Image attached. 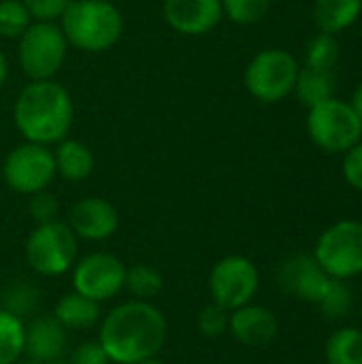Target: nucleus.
I'll list each match as a JSON object with an SVG mask.
<instances>
[{
    "instance_id": "1",
    "label": "nucleus",
    "mask_w": 362,
    "mask_h": 364,
    "mask_svg": "<svg viewBox=\"0 0 362 364\" xmlns=\"http://www.w3.org/2000/svg\"><path fill=\"white\" fill-rule=\"evenodd\" d=\"M98 343L111 364H137L158 358L169 337L166 316L151 301H124L98 322Z\"/></svg>"
},
{
    "instance_id": "2",
    "label": "nucleus",
    "mask_w": 362,
    "mask_h": 364,
    "mask_svg": "<svg viewBox=\"0 0 362 364\" xmlns=\"http://www.w3.org/2000/svg\"><path fill=\"white\" fill-rule=\"evenodd\" d=\"M73 98L58 81H30L17 96L13 122L19 134L38 145H55L73 126Z\"/></svg>"
},
{
    "instance_id": "3",
    "label": "nucleus",
    "mask_w": 362,
    "mask_h": 364,
    "mask_svg": "<svg viewBox=\"0 0 362 364\" xmlns=\"http://www.w3.org/2000/svg\"><path fill=\"white\" fill-rule=\"evenodd\" d=\"M60 28L68 45L100 53L122 38L124 17L111 0H70L60 19Z\"/></svg>"
},
{
    "instance_id": "4",
    "label": "nucleus",
    "mask_w": 362,
    "mask_h": 364,
    "mask_svg": "<svg viewBox=\"0 0 362 364\" xmlns=\"http://www.w3.org/2000/svg\"><path fill=\"white\" fill-rule=\"evenodd\" d=\"M79 239L66 222L36 224L26 239V262L43 277H60L77 262Z\"/></svg>"
},
{
    "instance_id": "5",
    "label": "nucleus",
    "mask_w": 362,
    "mask_h": 364,
    "mask_svg": "<svg viewBox=\"0 0 362 364\" xmlns=\"http://www.w3.org/2000/svg\"><path fill=\"white\" fill-rule=\"evenodd\" d=\"M68 41L58 23L32 21L19 36L17 62L32 81H49L64 66Z\"/></svg>"
},
{
    "instance_id": "6",
    "label": "nucleus",
    "mask_w": 362,
    "mask_h": 364,
    "mask_svg": "<svg viewBox=\"0 0 362 364\" xmlns=\"http://www.w3.org/2000/svg\"><path fill=\"white\" fill-rule=\"evenodd\" d=\"M307 134L322 151L346 154L362 139V124L350 102L333 96L309 109Z\"/></svg>"
},
{
    "instance_id": "7",
    "label": "nucleus",
    "mask_w": 362,
    "mask_h": 364,
    "mask_svg": "<svg viewBox=\"0 0 362 364\" xmlns=\"http://www.w3.org/2000/svg\"><path fill=\"white\" fill-rule=\"evenodd\" d=\"M299 70V62L290 51L262 49L250 60L243 79L247 92L256 100L273 105L294 92Z\"/></svg>"
},
{
    "instance_id": "8",
    "label": "nucleus",
    "mask_w": 362,
    "mask_h": 364,
    "mask_svg": "<svg viewBox=\"0 0 362 364\" xmlns=\"http://www.w3.org/2000/svg\"><path fill=\"white\" fill-rule=\"evenodd\" d=\"M316 262L333 279H354L362 273V222L341 220L329 226L316 243Z\"/></svg>"
},
{
    "instance_id": "9",
    "label": "nucleus",
    "mask_w": 362,
    "mask_h": 364,
    "mask_svg": "<svg viewBox=\"0 0 362 364\" xmlns=\"http://www.w3.org/2000/svg\"><path fill=\"white\" fill-rule=\"evenodd\" d=\"M209 296L226 311H235L254 301L260 288L256 264L239 254L220 258L209 271Z\"/></svg>"
},
{
    "instance_id": "10",
    "label": "nucleus",
    "mask_w": 362,
    "mask_h": 364,
    "mask_svg": "<svg viewBox=\"0 0 362 364\" xmlns=\"http://www.w3.org/2000/svg\"><path fill=\"white\" fill-rule=\"evenodd\" d=\"M55 177L53 151L47 145L26 141L13 147L2 162L4 183L21 196H32L47 190Z\"/></svg>"
},
{
    "instance_id": "11",
    "label": "nucleus",
    "mask_w": 362,
    "mask_h": 364,
    "mask_svg": "<svg viewBox=\"0 0 362 364\" xmlns=\"http://www.w3.org/2000/svg\"><path fill=\"white\" fill-rule=\"evenodd\" d=\"M70 279L75 292L102 305L124 292L126 264L109 252H92L73 264Z\"/></svg>"
},
{
    "instance_id": "12",
    "label": "nucleus",
    "mask_w": 362,
    "mask_h": 364,
    "mask_svg": "<svg viewBox=\"0 0 362 364\" xmlns=\"http://www.w3.org/2000/svg\"><path fill=\"white\" fill-rule=\"evenodd\" d=\"M77 239L98 243L111 239L119 228V213L113 203L100 196H85L70 207L68 222Z\"/></svg>"
},
{
    "instance_id": "13",
    "label": "nucleus",
    "mask_w": 362,
    "mask_h": 364,
    "mask_svg": "<svg viewBox=\"0 0 362 364\" xmlns=\"http://www.w3.org/2000/svg\"><path fill=\"white\" fill-rule=\"evenodd\" d=\"M331 282L333 277L316 262L314 256L307 254H297L288 258L280 271L282 288H286L290 294L312 305H318L324 299Z\"/></svg>"
},
{
    "instance_id": "14",
    "label": "nucleus",
    "mask_w": 362,
    "mask_h": 364,
    "mask_svg": "<svg viewBox=\"0 0 362 364\" xmlns=\"http://www.w3.org/2000/svg\"><path fill=\"white\" fill-rule=\"evenodd\" d=\"M164 21L179 34L203 36L224 17L222 0H164Z\"/></svg>"
},
{
    "instance_id": "15",
    "label": "nucleus",
    "mask_w": 362,
    "mask_h": 364,
    "mask_svg": "<svg viewBox=\"0 0 362 364\" xmlns=\"http://www.w3.org/2000/svg\"><path fill=\"white\" fill-rule=\"evenodd\" d=\"M228 333L233 335L235 341H239L245 348H265L277 337L280 322L269 307L256 305L252 301L230 311Z\"/></svg>"
},
{
    "instance_id": "16",
    "label": "nucleus",
    "mask_w": 362,
    "mask_h": 364,
    "mask_svg": "<svg viewBox=\"0 0 362 364\" xmlns=\"http://www.w3.org/2000/svg\"><path fill=\"white\" fill-rule=\"evenodd\" d=\"M68 333L53 316H43L26 326L23 356L41 364L58 363L66 354Z\"/></svg>"
},
{
    "instance_id": "17",
    "label": "nucleus",
    "mask_w": 362,
    "mask_h": 364,
    "mask_svg": "<svg viewBox=\"0 0 362 364\" xmlns=\"http://www.w3.org/2000/svg\"><path fill=\"white\" fill-rule=\"evenodd\" d=\"M51 316L60 322V326L66 333H83L100 322L102 311H100V303L73 290L58 299Z\"/></svg>"
},
{
    "instance_id": "18",
    "label": "nucleus",
    "mask_w": 362,
    "mask_h": 364,
    "mask_svg": "<svg viewBox=\"0 0 362 364\" xmlns=\"http://www.w3.org/2000/svg\"><path fill=\"white\" fill-rule=\"evenodd\" d=\"M55 145H58L55 151H53L55 175H60L66 181L79 183V181L87 179L94 173L96 160H94L92 149L85 143L66 136Z\"/></svg>"
},
{
    "instance_id": "19",
    "label": "nucleus",
    "mask_w": 362,
    "mask_h": 364,
    "mask_svg": "<svg viewBox=\"0 0 362 364\" xmlns=\"http://www.w3.org/2000/svg\"><path fill=\"white\" fill-rule=\"evenodd\" d=\"M362 13V0H316L314 19L326 34L348 30Z\"/></svg>"
},
{
    "instance_id": "20",
    "label": "nucleus",
    "mask_w": 362,
    "mask_h": 364,
    "mask_svg": "<svg viewBox=\"0 0 362 364\" xmlns=\"http://www.w3.org/2000/svg\"><path fill=\"white\" fill-rule=\"evenodd\" d=\"M23 341H26L23 320L15 311L0 307V364H15L17 360H21Z\"/></svg>"
},
{
    "instance_id": "21",
    "label": "nucleus",
    "mask_w": 362,
    "mask_h": 364,
    "mask_svg": "<svg viewBox=\"0 0 362 364\" xmlns=\"http://www.w3.org/2000/svg\"><path fill=\"white\" fill-rule=\"evenodd\" d=\"M329 364H362V331L346 326L335 331L324 348Z\"/></svg>"
},
{
    "instance_id": "22",
    "label": "nucleus",
    "mask_w": 362,
    "mask_h": 364,
    "mask_svg": "<svg viewBox=\"0 0 362 364\" xmlns=\"http://www.w3.org/2000/svg\"><path fill=\"white\" fill-rule=\"evenodd\" d=\"M294 92L307 109L333 98L331 70H316V68H307V66L301 68L297 83H294Z\"/></svg>"
},
{
    "instance_id": "23",
    "label": "nucleus",
    "mask_w": 362,
    "mask_h": 364,
    "mask_svg": "<svg viewBox=\"0 0 362 364\" xmlns=\"http://www.w3.org/2000/svg\"><path fill=\"white\" fill-rule=\"evenodd\" d=\"M164 288L162 273L151 264H132L126 267V279L124 290L137 299V301H151L156 299Z\"/></svg>"
},
{
    "instance_id": "24",
    "label": "nucleus",
    "mask_w": 362,
    "mask_h": 364,
    "mask_svg": "<svg viewBox=\"0 0 362 364\" xmlns=\"http://www.w3.org/2000/svg\"><path fill=\"white\" fill-rule=\"evenodd\" d=\"M339 60V43L335 41L333 34H318L309 41L307 53H305V64L307 68L316 70H331Z\"/></svg>"
},
{
    "instance_id": "25",
    "label": "nucleus",
    "mask_w": 362,
    "mask_h": 364,
    "mask_svg": "<svg viewBox=\"0 0 362 364\" xmlns=\"http://www.w3.org/2000/svg\"><path fill=\"white\" fill-rule=\"evenodd\" d=\"M271 0H222L224 15L239 26H254L267 17Z\"/></svg>"
},
{
    "instance_id": "26",
    "label": "nucleus",
    "mask_w": 362,
    "mask_h": 364,
    "mask_svg": "<svg viewBox=\"0 0 362 364\" xmlns=\"http://www.w3.org/2000/svg\"><path fill=\"white\" fill-rule=\"evenodd\" d=\"M352 303H354V296H352V290L348 288V284L341 279H333L324 299L318 303V307L329 320H344L350 314Z\"/></svg>"
},
{
    "instance_id": "27",
    "label": "nucleus",
    "mask_w": 362,
    "mask_h": 364,
    "mask_svg": "<svg viewBox=\"0 0 362 364\" xmlns=\"http://www.w3.org/2000/svg\"><path fill=\"white\" fill-rule=\"evenodd\" d=\"M32 23L21 0H0V36L19 38Z\"/></svg>"
},
{
    "instance_id": "28",
    "label": "nucleus",
    "mask_w": 362,
    "mask_h": 364,
    "mask_svg": "<svg viewBox=\"0 0 362 364\" xmlns=\"http://www.w3.org/2000/svg\"><path fill=\"white\" fill-rule=\"evenodd\" d=\"M228 318H230V311H226L224 307L211 301L209 305L201 307L196 316V328L203 337L218 339L224 333H228Z\"/></svg>"
},
{
    "instance_id": "29",
    "label": "nucleus",
    "mask_w": 362,
    "mask_h": 364,
    "mask_svg": "<svg viewBox=\"0 0 362 364\" xmlns=\"http://www.w3.org/2000/svg\"><path fill=\"white\" fill-rule=\"evenodd\" d=\"M28 213L36 224H47L60 220V203L49 190H41L30 196L28 200Z\"/></svg>"
},
{
    "instance_id": "30",
    "label": "nucleus",
    "mask_w": 362,
    "mask_h": 364,
    "mask_svg": "<svg viewBox=\"0 0 362 364\" xmlns=\"http://www.w3.org/2000/svg\"><path fill=\"white\" fill-rule=\"evenodd\" d=\"M21 2L32 21L55 23L58 19H62L70 0H21Z\"/></svg>"
},
{
    "instance_id": "31",
    "label": "nucleus",
    "mask_w": 362,
    "mask_h": 364,
    "mask_svg": "<svg viewBox=\"0 0 362 364\" xmlns=\"http://www.w3.org/2000/svg\"><path fill=\"white\" fill-rule=\"evenodd\" d=\"M341 171H344V179L350 188L362 192V139L346 151L344 156V164H341Z\"/></svg>"
},
{
    "instance_id": "32",
    "label": "nucleus",
    "mask_w": 362,
    "mask_h": 364,
    "mask_svg": "<svg viewBox=\"0 0 362 364\" xmlns=\"http://www.w3.org/2000/svg\"><path fill=\"white\" fill-rule=\"evenodd\" d=\"M68 364H111V360L98 341H83L73 350Z\"/></svg>"
},
{
    "instance_id": "33",
    "label": "nucleus",
    "mask_w": 362,
    "mask_h": 364,
    "mask_svg": "<svg viewBox=\"0 0 362 364\" xmlns=\"http://www.w3.org/2000/svg\"><path fill=\"white\" fill-rule=\"evenodd\" d=\"M352 109L356 111V115H358V119H361L362 124V83L356 87V92H354V96H352Z\"/></svg>"
},
{
    "instance_id": "34",
    "label": "nucleus",
    "mask_w": 362,
    "mask_h": 364,
    "mask_svg": "<svg viewBox=\"0 0 362 364\" xmlns=\"http://www.w3.org/2000/svg\"><path fill=\"white\" fill-rule=\"evenodd\" d=\"M6 75H9L6 58H4V53L0 51V87H2V85H4V81H6Z\"/></svg>"
},
{
    "instance_id": "35",
    "label": "nucleus",
    "mask_w": 362,
    "mask_h": 364,
    "mask_svg": "<svg viewBox=\"0 0 362 364\" xmlns=\"http://www.w3.org/2000/svg\"><path fill=\"white\" fill-rule=\"evenodd\" d=\"M137 364H166V363H162V360H158V358H149V360H143V363H137Z\"/></svg>"
},
{
    "instance_id": "36",
    "label": "nucleus",
    "mask_w": 362,
    "mask_h": 364,
    "mask_svg": "<svg viewBox=\"0 0 362 364\" xmlns=\"http://www.w3.org/2000/svg\"><path fill=\"white\" fill-rule=\"evenodd\" d=\"M15 364H41V363H34V360H17Z\"/></svg>"
},
{
    "instance_id": "37",
    "label": "nucleus",
    "mask_w": 362,
    "mask_h": 364,
    "mask_svg": "<svg viewBox=\"0 0 362 364\" xmlns=\"http://www.w3.org/2000/svg\"><path fill=\"white\" fill-rule=\"evenodd\" d=\"M111 2H113V0H111Z\"/></svg>"
}]
</instances>
